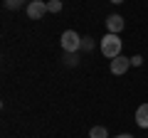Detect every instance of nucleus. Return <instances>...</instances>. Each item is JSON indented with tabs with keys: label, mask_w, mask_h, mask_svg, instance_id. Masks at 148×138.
<instances>
[{
	"label": "nucleus",
	"mask_w": 148,
	"mask_h": 138,
	"mask_svg": "<svg viewBox=\"0 0 148 138\" xmlns=\"http://www.w3.org/2000/svg\"><path fill=\"white\" fill-rule=\"evenodd\" d=\"M101 54L109 59L119 57L121 54V40H119V35H106V37H101Z\"/></svg>",
	"instance_id": "nucleus-1"
},
{
	"label": "nucleus",
	"mask_w": 148,
	"mask_h": 138,
	"mask_svg": "<svg viewBox=\"0 0 148 138\" xmlns=\"http://www.w3.org/2000/svg\"><path fill=\"white\" fill-rule=\"evenodd\" d=\"M59 44H62L64 52L77 54V49L82 47V37H79V35H77L74 30H67V32H62V37H59Z\"/></svg>",
	"instance_id": "nucleus-2"
},
{
	"label": "nucleus",
	"mask_w": 148,
	"mask_h": 138,
	"mask_svg": "<svg viewBox=\"0 0 148 138\" xmlns=\"http://www.w3.org/2000/svg\"><path fill=\"white\" fill-rule=\"evenodd\" d=\"M47 3L45 0H30V5H27V15L32 17V20H42L45 15H47Z\"/></svg>",
	"instance_id": "nucleus-3"
},
{
	"label": "nucleus",
	"mask_w": 148,
	"mask_h": 138,
	"mask_svg": "<svg viewBox=\"0 0 148 138\" xmlns=\"http://www.w3.org/2000/svg\"><path fill=\"white\" fill-rule=\"evenodd\" d=\"M128 67H131V57H123V54H119V57L111 59V74H116V77L126 74V69H128Z\"/></svg>",
	"instance_id": "nucleus-4"
},
{
	"label": "nucleus",
	"mask_w": 148,
	"mask_h": 138,
	"mask_svg": "<svg viewBox=\"0 0 148 138\" xmlns=\"http://www.w3.org/2000/svg\"><path fill=\"white\" fill-rule=\"evenodd\" d=\"M106 27H109L111 35H119V32L123 30V17L121 15H109L106 17Z\"/></svg>",
	"instance_id": "nucleus-5"
},
{
	"label": "nucleus",
	"mask_w": 148,
	"mask_h": 138,
	"mask_svg": "<svg viewBox=\"0 0 148 138\" xmlns=\"http://www.w3.org/2000/svg\"><path fill=\"white\" fill-rule=\"evenodd\" d=\"M136 123L141 128H148V104H141L136 109Z\"/></svg>",
	"instance_id": "nucleus-6"
},
{
	"label": "nucleus",
	"mask_w": 148,
	"mask_h": 138,
	"mask_svg": "<svg viewBox=\"0 0 148 138\" xmlns=\"http://www.w3.org/2000/svg\"><path fill=\"white\" fill-rule=\"evenodd\" d=\"M89 138H109V131H106L104 126H94L89 131Z\"/></svg>",
	"instance_id": "nucleus-7"
},
{
	"label": "nucleus",
	"mask_w": 148,
	"mask_h": 138,
	"mask_svg": "<svg viewBox=\"0 0 148 138\" xmlns=\"http://www.w3.org/2000/svg\"><path fill=\"white\" fill-rule=\"evenodd\" d=\"M47 10L49 12H59V10H62V0H49V3H47Z\"/></svg>",
	"instance_id": "nucleus-8"
},
{
	"label": "nucleus",
	"mask_w": 148,
	"mask_h": 138,
	"mask_svg": "<svg viewBox=\"0 0 148 138\" xmlns=\"http://www.w3.org/2000/svg\"><path fill=\"white\" fill-rule=\"evenodd\" d=\"M20 5H22V0H5V8H8V10H17Z\"/></svg>",
	"instance_id": "nucleus-9"
},
{
	"label": "nucleus",
	"mask_w": 148,
	"mask_h": 138,
	"mask_svg": "<svg viewBox=\"0 0 148 138\" xmlns=\"http://www.w3.org/2000/svg\"><path fill=\"white\" fill-rule=\"evenodd\" d=\"M91 47H94L91 37H82V49H91Z\"/></svg>",
	"instance_id": "nucleus-10"
},
{
	"label": "nucleus",
	"mask_w": 148,
	"mask_h": 138,
	"mask_svg": "<svg viewBox=\"0 0 148 138\" xmlns=\"http://www.w3.org/2000/svg\"><path fill=\"white\" fill-rule=\"evenodd\" d=\"M64 62L72 67V64H77V54H72V52H67V57H64Z\"/></svg>",
	"instance_id": "nucleus-11"
},
{
	"label": "nucleus",
	"mask_w": 148,
	"mask_h": 138,
	"mask_svg": "<svg viewBox=\"0 0 148 138\" xmlns=\"http://www.w3.org/2000/svg\"><path fill=\"white\" fill-rule=\"evenodd\" d=\"M131 64H133V67H141V64H143V57H141V54H136V57H131Z\"/></svg>",
	"instance_id": "nucleus-12"
},
{
	"label": "nucleus",
	"mask_w": 148,
	"mask_h": 138,
	"mask_svg": "<svg viewBox=\"0 0 148 138\" xmlns=\"http://www.w3.org/2000/svg\"><path fill=\"white\" fill-rule=\"evenodd\" d=\"M116 138H133V136H128V133H121V136H116Z\"/></svg>",
	"instance_id": "nucleus-13"
},
{
	"label": "nucleus",
	"mask_w": 148,
	"mask_h": 138,
	"mask_svg": "<svg viewBox=\"0 0 148 138\" xmlns=\"http://www.w3.org/2000/svg\"><path fill=\"white\" fill-rule=\"evenodd\" d=\"M111 3H116V5H119V3H123V0H111Z\"/></svg>",
	"instance_id": "nucleus-14"
}]
</instances>
